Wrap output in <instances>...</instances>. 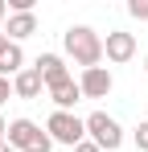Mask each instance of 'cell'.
<instances>
[{
  "label": "cell",
  "mask_w": 148,
  "mask_h": 152,
  "mask_svg": "<svg viewBox=\"0 0 148 152\" xmlns=\"http://www.w3.org/2000/svg\"><path fill=\"white\" fill-rule=\"evenodd\" d=\"M62 45H66V58H70L74 66H82V70L103 66V37L91 25H70L62 33Z\"/></svg>",
  "instance_id": "6da1fadb"
},
{
  "label": "cell",
  "mask_w": 148,
  "mask_h": 152,
  "mask_svg": "<svg viewBox=\"0 0 148 152\" xmlns=\"http://www.w3.org/2000/svg\"><path fill=\"white\" fill-rule=\"evenodd\" d=\"M82 124H86V140H95L103 152H119L123 148V127H119V119H111L107 111H91Z\"/></svg>",
  "instance_id": "7a4b0ae2"
},
{
  "label": "cell",
  "mask_w": 148,
  "mask_h": 152,
  "mask_svg": "<svg viewBox=\"0 0 148 152\" xmlns=\"http://www.w3.org/2000/svg\"><path fill=\"white\" fill-rule=\"evenodd\" d=\"M45 132L53 144H66V148H74V144H82L86 140V124L74 115V111H53L45 119Z\"/></svg>",
  "instance_id": "3957f363"
},
{
  "label": "cell",
  "mask_w": 148,
  "mask_h": 152,
  "mask_svg": "<svg viewBox=\"0 0 148 152\" xmlns=\"http://www.w3.org/2000/svg\"><path fill=\"white\" fill-rule=\"evenodd\" d=\"M103 58L115 62V66L132 62V58H136V33H127V29H111V33L103 37Z\"/></svg>",
  "instance_id": "277c9868"
},
{
  "label": "cell",
  "mask_w": 148,
  "mask_h": 152,
  "mask_svg": "<svg viewBox=\"0 0 148 152\" xmlns=\"http://www.w3.org/2000/svg\"><path fill=\"white\" fill-rule=\"evenodd\" d=\"M111 86H115V78H111L107 66H91V70L78 74V91H82V99H107Z\"/></svg>",
  "instance_id": "5b68a950"
},
{
  "label": "cell",
  "mask_w": 148,
  "mask_h": 152,
  "mask_svg": "<svg viewBox=\"0 0 148 152\" xmlns=\"http://www.w3.org/2000/svg\"><path fill=\"white\" fill-rule=\"evenodd\" d=\"M33 70L41 74V82H45V91H53V86H62V82H70V70H66V58H62V53H37Z\"/></svg>",
  "instance_id": "8992f818"
},
{
  "label": "cell",
  "mask_w": 148,
  "mask_h": 152,
  "mask_svg": "<svg viewBox=\"0 0 148 152\" xmlns=\"http://www.w3.org/2000/svg\"><path fill=\"white\" fill-rule=\"evenodd\" d=\"M37 140H41V127L33 124V119H8V140L4 144H12L17 152H33Z\"/></svg>",
  "instance_id": "52a82bcc"
},
{
  "label": "cell",
  "mask_w": 148,
  "mask_h": 152,
  "mask_svg": "<svg viewBox=\"0 0 148 152\" xmlns=\"http://www.w3.org/2000/svg\"><path fill=\"white\" fill-rule=\"evenodd\" d=\"M33 33H37V12H8V21H4V37L8 41L21 45L25 37H33Z\"/></svg>",
  "instance_id": "ba28073f"
},
{
  "label": "cell",
  "mask_w": 148,
  "mask_h": 152,
  "mask_svg": "<svg viewBox=\"0 0 148 152\" xmlns=\"http://www.w3.org/2000/svg\"><path fill=\"white\" fill-rule=\"evenodd\" d=\"M41 91H45V82H41V74L33 66H25L21 74L12 78V95L17 99H41Z\"/></svg>",
  "instance_id": "9c48e42d"
},
{
  "label": "cell",
  "mask_w": 148,
  "mask_h": 152,
  "mask_svg": "<svg viewBox=\"0 0 148 152\" xmlns=\"http://www.w3.org/2000/svg\"><path fill=\"white\" fill-rule=\"evenodd\" d=\"M25 70V50L17 41H8L4 50H0V78H17Z\"/></svg>",
  "instance_id": "30bf717a"
},
{
  "label": "cell",
  "mask_w": 148,
  "mask_h": 152,
  "mask_svg": "<svg viewBox=\"0 0 148 152\" xmlns=\"http://www.w3.org/2000/svg\"><path fill=\"white\" fill-rule=\"evenodd\" d=\"M49 99H53V111H74V103L82 99V91H78V82H62V86H53L49 91Z\"/></svg>",
  "instance_id": "8fae6325"
},
{
  "label": "cell",
  "mask_w": 148,
  "mask_h": 152,
  "mask_svg": "<svg viewBox=\"0 0 148 152\" xmlns=\"http://www.w3.org/2000/svg\"><path fill=\"white\" fill-rule=\"evenodd\" d=\"M132 144H136L140 152H148V119H140V124H136V132H132Z\"/></svg>",
  "instance_id": "7c38bea8"
},
{
  "label": "cell",
  "mask_w": 148,
  "mask_h": 152,
  "mask_svg": "<svg viewBox=\"0 0 148 152\" xmlns=\"http://www.w3.org/2000/svg\"><path fill=\"white\" fill-rule=\"evenodd\" d=\"M127 17H136V21H148V0H127Z\"/></svg>",
  "instance_id": "4fadbf2b"
},
{
  "label": "cell",
  "mask_w": 148,
  "mask_h": 152,
  "mask_svg": "<svg viewBox=\"0 0 148 152\" xmlns=\"http://www.w3.org/2000/svg\"><path fill=\"white\" fill-rule=\"evenodd\" d=\"M12 99V78H0V103Z\"/></svg>",
  "instance_id": "5bb4252c"
},
{
  "label": "cell",
  "mask_w": 148,
  "mask_h": 152,
  "mask_svg": "<svg viewBox=\"0 0 148 152\" xmlns=\"http://www.w3.org/2000/svg\"><path fill=\"white\" fill-rule=\"evenodd\" d=\"M74 152H103V148H99L95 140H82V144H74Z\"/></svg>",
  "instance_id": "9a60e30c"
},
{
  "label": "cell",
  "mask_w": 148,
  "mask_h": 152,
  "mask_svg": "<svg viewBox=\"0 0 148 152\" xmlns=\"http://www.w3.org/2000/svg\"><path fill=\"white\" fill-rule=\"evenodd\" d=\"M4 21H8V4L0 0V33H4Z\"/></svg>",
  "instance_id": "2e32d148"
},
{
  "label": "cell",
  "mask_w": 148,
  "mask_h": 152,
  "mask_svg": "<svg viewBox=\"0 0 148 152\" xmlns=\"http://www.w3.org/2000/svg\"><path fill=\"white\" fill-rule=\"evenodd\" d=\"M4 140H8V119L0 115V144H4Z\"/></svg>",
  "instance_id": "e0dca14e"
},
{
  "label": "cell",
  "mask_w": 148,
  "mask_h": 152,
  "mask_svg": "<svg viewBox=\"0 0 148 152\" xmlns=\"http://www.w3.org/2000/svg\"><path fill=\"white\" fill-rule=\"evenodd\" d=\"M0 152H17V148H12V144H0Z\"/></svg>",
  "instance_id": "ac0fdd59"
},
{
  "label": "cell",
  "mask_w": 148,
  "mask_h": 152,
  "mask_svg": "<svg viewBox=\"0 0 148 152\" xmlns=\"http://www.w3.org/2000/svg\"><path fill=\"white\" fill-rule=\"evenodd\" d=\"M4 45H8V37H4V33H0V50H4Z\"/></svg>",
  "instance_id": "d6986e66"
},
{
  "label": "cell",
  "mask_w": 148,
  "mask_h": 152,
  "mask_svg": "<svg viewBox=\"0 0 148 152\" xmlns=\"http://www.w3.org/2000/svg\"><path fill=\"white\" fill-rule=\"evenodd\" d=\"M144 70H148V53H144Z\"/></svg>",
  "instance_id": "ffe728a7"
}]
</instances>
